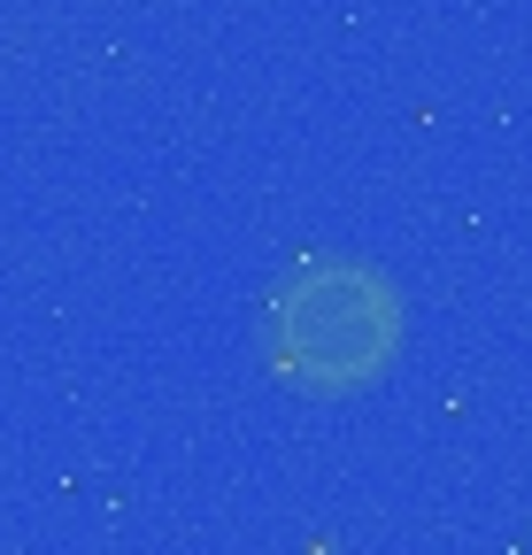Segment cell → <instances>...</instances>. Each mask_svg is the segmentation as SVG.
<instances>
[{"mask_svg": "<svg viewBox=\"0 0 532 555\" xmlns=\"http://www.w3.org/2000/svg\"><path fill=\"white\" fill-rule=\"evenodd\" d=\"M393 347H402V301L363 262H309L271 294V363L301 393H363Z\"/></svg>", "mask_w": 532, "mask_h": 555, "instance_id": "cell-1", "label": "cell"}]
</instances>
